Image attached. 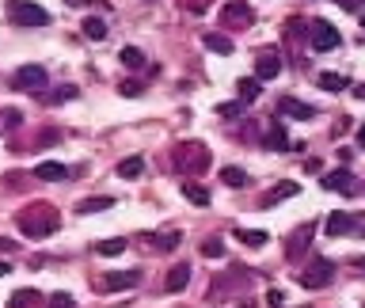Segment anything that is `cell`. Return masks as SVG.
I'll list each match as a JSON object with an SVG mask.
<instances>
[{"mask_svg": "<svg viewBox=\"0 0 365 308\" xmlns=\"http://www.w3.org/2000/svg\"><path fill=\"white\" fill-rule=\"evenodd\" d=\"M221 19H225V27H251L255 12H251L243 0H229V4H225V12H221Z\"/></svg>", "mask_w": 365, "mask_h": 308, "instance_id": "9c48e42d", "label": "cell"}, {"mask_svg": "<svg viewBox=\"0 0 365 308\" xmlns=\"http://www.w3.org/2000/svg\"><path fill=\"white\" fill-rule=\"evenodd\" d=\"M335 4H339V8H346V12H358L365 0H335Z\"/></svg>", "mask_w": 365, "mask_h": 308, "instance_id": "8d00e7d4", "label": "cell"}, {"mask_svg": "<svg viewBox=\"0 0 365 308\" xmlns=\"http://www.w3.org/2000/svg\"><path fill=\"white\" fill-rule=\"evenodd\" d=\"M362 31H365V15H362Z\"/></svg>", "mask_w": 365, "mask_h": 308, "instance_id": "60d3db41", "label": "cell"}, {"mask_svg": "<svg viewBox=\"0 0 365 308\" xmlns=\"http://www.w3.org/2000/svg\"><path fill=\"white\" fill-rule=\"evenodd\" d=\"M312 232H316V221H305L301 229L289 236V248H286V259H289V263H297V259H301V251L312 244Z\"/></svg>", "mask_w": 365, "mask_h": 308, "instance_id": "8fae6325", "label": "cell"}, {"mask_svg": "<svg viewBox=\"0 0 365 308\" xmlns=\"http://www.w3.org/2000/svg\"><path fill=\"white\" fill-rule=\"evenodd\" d=\"M320 186H323V191H335V194H346V198H350V194L358 191V179H354L346 168H339V172H327V175H323Z\"/></svg>", "mask_w": 365, "mask_h": 308, "instance_id": "ba28073f", "label": "cell"}, {"mask_svg": "<svg viewBox=\"0 0 365 308\" xmlns=\"http://www.w3.org/2000/svg\"><path fill=\"white\" fill-rule=\"evenodd\" d=\"M111 206H115V198H84V202H76V213L88 217V213H99V209H111Z\"/></svg>", "mask_w": 365, "mask_h": 308, "instance_id": "603a6c76", "label": "cell"}, {"mask_svg": "<svg viewBox=\"0 0 365 308\" xmlns=\"http://www.w3.org/2000/svg\"><path fill=\"white\" fill-rule=\"evenodd\" d=\"M4 274H12V263H8V259H0V278H4Z\"/></svg>", "mask_w": 365, "mask_h": 308, "instance_id": "74e56055", "label": "cell"}, {"mask_svg": "<svg viewBox=\"0 0 365 308\" xmlns=\"http://www.w3.org/2000/svg\"><path fill=\"white\" fill-rule=\"evenodd\" d=\"M282 301H286V297H282V289H270V293H266V305H270V308H278Z\"/></svg>", "mask_w": 365, "mask_h": 308, "instance_id": "d590c367", "label": "cell"}, {"mask_svg": "<svg viewBox=\"0 0 365 308\" xmlns=\"http://www.w3.org/2000/svg\"><path fill=\"white\" fill-rule=\"evenodd\" d=\"M149 244H152V251H160V255H168V251H175V248L183 244V236H179V232H175V229H168V232H156V236H152Z\"/></svg>", "mask_w": 365, "mask_h": 308, "instance_id": "9a60e30c", "label": "cell"}, {"mask_svg": "<svg viewBox=\"0 0 365 308\" xmlns=\"http://www.w3.org/2000/svg\"><path fill=\"white\" fill-rule=\"evenodd\" d=\"M316 84H320L323 92H343V88L350 84V80H346L343 72H320V76H316Z\"/></svg>", "mask_w": 365, "mask_h": 308, "instance_id": "ffe728a7", "label": "cell"}, {"mask_svg": "<svg viewBox=\"0 0 365 308\" xmlns=\"http://www.w3.org/2000/svg\"><path fill=\"white\" fill-rule=\"evenodd\" d=\"M141 172H145V156H126V160L118 164V175H122V179H137Z\"/></svg>", "mask_w": 365, "mask_h": 308, "instance_id": "7402d4cb", "label": "cell"}, {"mask_svg": "<svg viewBox=\"0 0 365 308\" xmlns=\"http://www.w3.org/2000/svg\"><path fill=\"white\" fill-rule=\"evenodd\" d=\"M183 198L186 202H194V206H209V191L202 183H194V179H186L183 183Z\"/></svg>", "mask_w": 365, "mask_h": 308, "instance_id": "ac0fdd59", "label": "cell"}, {"mask_svg": "<svg viewBox=\"0 0 365 308\" xmlns=\"http://www.w3.org/2000/svg\"><path fill=\"white\" fill-rule=\"evenodd\" d=\"M137 282H141V270H111L95 282V289L99 293H118V289H133Z\"/></svg>", "mask_w": 365, "mask_h": 308, "instance_id": "8992f818", "label": "cell"}, {"mask_svg": "<svg viewBox=\"0 0 365 308\" xmlns=\"http://www.w3.org/2000/svg\"><path fill=\"white\" fill-rule=\"evenodd\" d=\"M99 255H122L126 251V240H103V244H95Z\"/></svg>", "mask_w": 365, "mask_h": 308, "instance_id": "4dcf8cb0", "label": "cell"}, {"mask_svg": "<svg viewBox=\"0 0 365 308\" xmlns=\"http://www.w3.org/2000/svg\"><path fill=\"white\" fill-rule=\"evenodd\" d=\"M76 95H80L76 88H72V84H65V88H58V92L50 95V103H69V99H76Z\"/></svg>", "mask_w": 365, "mask_h": 308, "instance_id": "d6a6232c", "label": "cell"}, {"mask_svg": "<svg viewBox=\"0 0 365 308\" xmlns=\"http://www.w3.org/2000/svg\"><path fill=\"white\" fill-rule=\"evenodd\" d=\"M221 183L225 186H248V172H243V168H221Z\"/></svg>", "mask_w": 365, "mask_h": 308, "instance_id": "484cf974", "label": "cell"}, {"mask_svg": "<svg viewBox=\"0 0 365 308\" xmlns=\"http://www.w3.org/2000/svg\"><path fill=\"white\" fill-rule=\"evenodd\" d=\"M35 175L42 183H61V179H69V168L58 164V160H42V164L35 168Z\"/></svg>", "mask_w": 365, "mask_h": 308, "instance_id": "5bb4252c", "label": "cell"}, {"mask_svg": "<svg viewBox=\"0 0 365 308\" xmlns=\"http://www.w3.org/2000/svg\"><path fill=\"white\" fill-rule=\"evenodd\" d=\"M202 42H206V50H213V54H232V42H229L225 35H213V31H209Z\"/></svg>", "mask_w": 365, "mask_h": 308, "instance_id": "4316f807", "label": "cell"}, {"mask_svg": "<svg viewBox=\"0 0 365 308\" xmlns=\"http://www.w3.org/2000/svg\"><path fill=\"white\" fill-rule=\"evenodd\" d=\"M50 308H76V301H72L69 293H50V301H46Z\"/></svg>", "mask_w": 365, "mask_h": 308, "instance_id": "836d02e7", "label": "cell"}, {"mask_svg": "<svg viewBox=\"0 0 365 308\" xmlns=\"http://www.w3.org/2000/svg\"><path fill=\"white\" fill-rule=\"evenodd\" d=\"M323 229H327V236H346V232H354L358 225H354V213H331L327 221H323Z\"/></svg>", "mask_w": 365, "mask_h": 308, "instance_id": "4fadbf2b", "label": "cell"}, {"mask_svg": "<svg viewBox=\"0 0 365 308\" xmlns=\"http://www.w3.org/2000/svg\"><path fill=\"white\" fill-rule=\"evenodd\" d=\"M358 145H362V149H365V126L358 129Z\"/></svg>", "mask_w": 365, "mask_h": 308, "instance_id": "ab89813d", "label": "cell"}, {"mask_svg": "<svg viewBox=\"0 0 365 308\" xmlns=\"http://www.w3.org/2000/svg\"><path fill=\"white\" fill-rule=\"evenodd\" d=\"M308 31H312V35H308V42H312L316 54H331V50H339V42H343V38H339V31L331 27L327 19H312V23H308Z\"/></svg>", "mask_w": 365, "mask_h": 308, "instance_id": "277c9868", "label": "cell"}, {"mask_svg": "<svg viewBox=\"0 0 365 308\" xmlns=\"http://www.w3.org/2000/svg\"><path fill=\"white\" fill-rule=\"evenodd\" d=\"M84 35L92 38V42H103V38H107V23H103L99 15H88L84 19Z\"/></svg>", "mask_w": 365, "mask_h": 308, "instance_id": "cb8c5ba5", "label": "cell"}, {"mask_svg": "<svg viewBox=\"0 0 365 308\" xmlns=\"http://www.w3.org/2000/svg\"><path fill=\"white\" fill-rule=\"evenodd\" d=\"M286 61H282V50H259L255 54V80H274L282 76Z\"/></svg>", "mask_w": 365, "mask_h": 308, "instance_id": "52a82bcc", "label": "cell"}, {"mask_svg": "<svg viewBox=\"0 0 365 308\" xmlns=\"http://www.w3.org/2000/svg\"><path fill=\"white\" fill-rule=\"evenodd\" d=\"M266 145H270V149H289L286 126H270V129H266Z\"/></svg>", "mask_w": 365, "mask_h": 308, "instance_id": "83f0119b", "label": "cell"}, {"mask_svg": "<svg viewBox=\"0 0 365 308\" xmlns=\"http://www.w3.org/2000/svg\"><path fill=\"white\" fill-rule=\"evenodd\" d=\"M118 61L126 65V69H145V54L137 50V46H126V50L118 54Z\"/></svg>", "mask_w": 365, "mask_h": 308, "instance_id": "d4e9b609", "label": "cell"}, {"mask_svg": "<svg viewBox=\"0 0 365 308\" xmlns=\"http://www.w3.org/2000/svg\"><path fill=\"white\" fill-rule=\"evenodd\" d=\"M297 191H301V186H297L293 179H286V183H278V186H274V191L270 194H266V198H263V206H278V202H286V198H293V194Z\"/></svg>", "mask_w": 365, "mask_h": 308, "instance_id": "e0dca14e", "label": "cell"}, {"mask_svg": "<svg viewBox=\"0 0 365 308\" xmlns=\"http://www.w3.org/2000/svg\"><path fill=\"white\" fill-rule=\"evenodd\" d=\"M186 282H190V266L179 263V266H172V274H168L164 289H168V293H179V289H186Z\"/></svg>", "mask_w": 365, "mask_h": 308, "instance_id": "2e32d148", "label": "cell"}, {"mask_svg": "<svg viewBox=\"0 0 365 308\" xmlns=\"http://www.w3.org/2000/svg\"><path fill=\"white\" fill-rule=\"evenodd\" d=\"M202 255H206V259H221V255H225V244H221L217 236L202 240Z\"/></svg>", "mask_w": 365, "mask_h": 308, "instance_id": "f546056e", "label": "cell"}, {"mask_svg": "<svg viewBox=\"0 0 365 308\" xmlns=\"http://www.w3.org/2000/svg\"><path fill=\"white\" fill-rule=\"evenodd\" d=\"M179 168H183V172H190V175L206 172V168H209V152H206V145H198V141L179 145Z\"/></svg>", "mask_w": 365, "mask_h": 308, "instance_id": "5b68a950", "label": "cell"}, {"mask_svg": "<svg viewBox=\"0 0 365 308\" xmlns=\"http://www.w3.org/2000/svg\"><path fill=\"white\" fill-rule=\"evenodd\" d=\"M354 266H358V270H365V255H358V259H354Z\"/></svg>", "mask_w": 365, "mask_h": 308, "instance_id": "f35d334b", "label": "cell"}, {"mask_svg": "<svg viewBox=\"0 0 365 308\" xmlns=\"http://www.w3.org/2000/svg\"><path fill=\"white\" fill-rule=\"evenodd\" d=\"M12 84L23 88V92H35V88L46 84V69H42V65H23V69L12 76Z\"/></svg>", "mask_w": 365, "mask_h": 308, "instance_id": "30bf717a", "label": "cell"}, {"mask_svg": "<svg viewBox=\"0 0 365 308\" xmlns=\"http://www.w3.org/2000/svg\"><path fill=\"white\" fill-rule=\"evenodd\" d=\"M278 111L286 118H297V122H308V118H316V107H308V103L293 99V95H282L278 99Z\"/></svg>", "mask_w": 365, "mask_h": 308, "instance_id": "7c38bea8", "label": "cell"}, {"mask_svg": "<svg viewBox=\"0 0 365 308\" xmlns=\"http://www.w3.org/2000/svg\"><path fill=\"white\" fill-rule=\"evenodd\" d=\"M15 225H19V232H23V236H31V240H42V236H50V232H58L61 217H58V209H54V206L38 202V206L23 209V213L15 217Z\"/></svg>", "mask_w": 365, "mask_h": 308, "instance_id": "6da1fadb", "label": "cell"}, {"mask_svg": "<svg viewBox=\"0 0 365 308\" xmlns=\"http://www.w3.org/2000/svg\"><path fill=\"white\" fill-rule=\"evenodd\" d=\"M42 297H38V289H15L12 297H8V308H35Z\"/></svg>", "mask_w": 365, "mask_h": 308, "instance_id": "d6986e66", "label": "cell"}, {"mask_svg": "<svg viewBox=\"0 0 365 308\" xmlns=\"http://www.w3.org/2000/svg\"><path fill=\"white\" fill-rule=\"evenodd\" d=\"M118 92L126 95V99H137V95L145 92V84H141V80H122V84H118Z\"/></svg>", "mask_w": 365, "mask_h": 308, "instance_id": "1f68e13d", "label": "cell"}, {"mask_svg": "<svg viewBox=\"0 0 365 308\" xmlns=\"http://www.w3.org/2000/svg\"><path fill=\"white\" fill-rule=\"evenodd\" d=\"M243 111V99H236V103H221V107H217V115L221 118H232V115H240Z\"/></svg>", "mask_w": 365, "mask_h": 308, "instance_id": "e575fe53", "label": "cell"}, {"mask_svg": "<svg viewBox=\"0 0 365 308\" xmlns=\"http://www.w3.org/2000/svg\"><path fill=\"white\" fill-rule=\"evenodd\" d=\"M8 15H12V23H19V27H46V23H50V12L38 4H27V0H8Z\"/></svg>", "mask_w": 365, "mask_h": 308, "instance_id": "3957f363", "label": "cell"}, {"mask_svg": "<svg viewBox=\"0 0 365 308\" xmlns=\"http://www.w3.org/2000/svg\"><path fill=\"white\" fill-rule=\"evenodd\" d=\"M236 240H240V244H248V248H263L270 236H266L263 229H243V225H240V229H236Z\"/></svg>", "mask_w": 365, "mask_h": 308, "instance_id": "44dd1931", "label": "cell"}, {"mask_svg": "<svg viewBox=\"0 0 365 308\" xmlns=\"http://www.w3.org/2000/svg\"><path fill=\"white\" fill-rule=\"evenodd\" d=\"M335 270H339L335 259H323L320 255V259H312V263L305 266L297 282H301L305 289H323V286H331V282H335Z\"/></svg>", "mask_w": 365, "mask_h": 308, "instance_id": "7a4b0ae2", "label": "cell"}, {"mask_svg": "<svg viewBox=\"0 0 365 308\" xmlns=\"http://www.w3.org/2000/svg\"><path fill=\"white\" fill-rule=\"evenodd\" d=\"M259 88H263V80H255V76L240 80V99H243V103H251V99L259 95Z\"/></svg>", "mask_w": 365, "mask_h": 308, "instance_id": "f1b7e54d", "label": "cell"}]
</instances>
